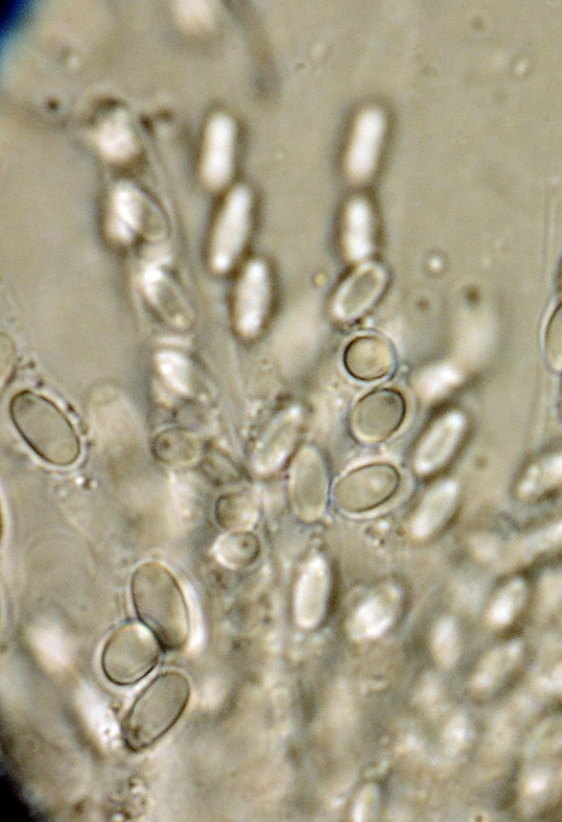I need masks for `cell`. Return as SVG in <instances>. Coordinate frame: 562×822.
<instances>
[{"label": "cell", "instance_id": "obj_6", "mask_svg": "<svg viewBox=\"0 0 562 822\" xmlns=\"http://www.w3.org/2000/svg\"><path fill=\"white\" fill-rule=\"evenodd\" d=\"M407 413L405 397L394 388H380L362 396L352 410L355 435L368 443H378L394 435Z\"/></svg>", "mask_w": 562, "mask_h": 822}, {"label": "cell", "instance_id": "obj_29", "mask_svg": "<svg viewBox=\"0 0 562 822\" xmlns=\"http://www.w3.org/2000/svg\"><path fill=\"white\" fill-rule=\"evenodd\" d=\"M543 348L550 366L562 370V303L554 309L547 322Z\"/></svg>", "mask_w": 562, "mask_h": 822}, {"label": "cell", "instance_id": "obj_19", "mask_svg": "<svg viewBox=\"0 0 562 822\" xmlns=\"http://www.w3.org/2000/svg\"><path fill=\"white\" fill-rule=\"evenodd\" d=\"M458 488L445 481L431 489L416 510L412 532L416 537H426L439 530L454 509Z\"/></svg>", "mask_w": 562, "mask_h": 822}, {"label": "cell", "instance_id": "obj_34", "mask_svg": "<svg viewBox=\"0 0 562 822\" xmlns=\"http://www.w3.org/2000/svg\"><path fill=\"white\" fill-rule=\"evenodd\" d=\"M562 597V578L553 577L543 585V599L554 604Z\"/></svg>", "mask_w": 562, "mask_h": 822}, {"label": "cell", "instance_id": "obj_1", "mask_svg": "<svg viewBox=\"0 0 562 822\" xmlns=\"http://www.w3.org/2000/svg\"><path fill=\"white\" fill-rule=\"evenodd\" d=\"M132 600L139 620L166 651L181 649L189 636L190 618L180 586L157 562L138 566L131 580Z\"/></svg>", "mask_w": 562, "mask_h": 822}, {"label": "cell", "instance_id": "obj_5", "mask_svg": "<svg viewBox=\"0 0 562 822\" xmlns=\"http://www.w3.org/2000/svg\"><path fill=\"white\" fill-rule=\"evenodd\" d=\"M401 481V474L394 465L368 463L349 470L336 482L333 500L344 512L367 513L393 499Z\"/></svg>", "mask_w": 562, "mask_h": 822}, {"label": "cell", "instance_id": "obj_13", "mask_svg": "<svg viewBox=\"0 0 562 822\" xmlns=\"http://www.w3.org/2000/svg\"><path fill=\"white\" fill-rule=\"evenodd\" d=\"M235 124L224 113L214 114L206 126L202 176L212 188L224 186L233 170Z\"/></svg>", "mask_w": 562, "mask_h": 822}, {"label": "cell", "instance_id": "obj_22", "mask_svg": "<svg viewBox=\"0 0 562 822\" xmlns=\"http://www.w3.org/2000/svg\"><path fill=\"white\" fill-rule=\"evenodd\" d=\"M260 553L258 537L246 530H236L218 544L221 559L232 567H244L254 563Z\"/></svg>", "mask_w": 562, "mask_h": 822}, {"label": "cell", "instance_id": "obj_36", "mask_svg": "<svg viewBox=\"0 0 562 822\" xmlns=\"http://www.w3.org/2000/svg\"><path fill=\"white\" fill-rule=\"evenodd\" d=\"M561 284H562V276H561Z\"/></svg>", "mask_w": 562, "mask_h": 822}, {"label": "cell", "instance_id": "obj_27", "mask_svg": "<svg viewBox=\"0 0 562 822\" xmlns=\"http://www.w3.org/2000/svg\"><path fill=\"white\" fill-rule=\"evenodd\" d=\"M562 749V713L541 721L526 741V752L530 756L555 753Z\"/></svg>", "mask_w": 562, "mask_h": 822}, {"label": "cell", "instance_id": "obj_23", "mask_svg": "<svg viewBox=\"0 0 562 822\" xmlns=\"http://www.w3.org/2000/svg\"><path fill=\"white\" fill-rule=\"evenodd\" d=\"M526 585L521 579L507 582L493 599L487 618L496 627L508 625L521 609L526 599Z\"/></svg>", "mask_w": 562, "mask_h": 822}, {"label": "cell", "instance_id": "obj_3", "mask_svg": "<svg viewBox=\"0 0 562 822\" xmlns=\"http://www.w3.org/2000/svg\"><path fill=\"white\" fill-rule=\"evenodd\" d=\"M190 698V684L178 671L156 677L137 697L122 723L126 746L139 752L153 746L180 719Z\"/></svg>", "mask_w": 562, "mask_h": 822}, {"label": "cell", "instance_id": "obj_18", "mask_svg": "<svg viewBox=\"0 0 562 822\" xmlns=\"http://www.w3.org/2000/svg\"><path fill=\"white\" fill-rule=\"evenodd\" d=\"M522 654L524 645L518 640L493 647L482 657L473 673V688L477 691H488L497 687L517 667Z\"/></svg>", "mask_w": 562, "mask_h": 822}, {"label": "cell", "instance_id": "obj_10", "mask_svg": "<svg viewBox=\"0 0 562 822\" xmlns=\"http://www.w3.org/2000/svg\"><path fill=\"white\" fill-rule=\"evenodd\" d=\"M272 282L268 266L251 260L240 276L235 299V318L239 332L255 336L262 329L271 303Z\"/></svg>", "mask_w": 562, "mask_h": 822}, {"label": "cell", "instance_id": "obj_12", "mask_svg": "<svg viewBox=\"0 0 562 822\" xmlns=\"http://www.w3.org/2000/svg\"><path fill=\"white\" fill-rule=\"evenodd\" d=\"M465 430V419L458 411L439 416L422 437L415 454V468L427 475L439 469L456 451Z\"/></svg>", "mask_w": 562, "mask_h": 822}, {"label": "cell", "instance_id": "obj_2", "mask_svg": "<svg viewBox=\"0 0 562 822\" xmlns=\"http://www.w3.org/2000/svg\"><path fill=\"white\" fill-rule=\"evenodd\" d=\"M10 416L25 443L42 459L69 466L80 455V441L71 422L49 399L32 391L16 393Z\"/></svg>", "mask_w": 562, "mask_h": 822}, {"label": "cell", "instance_id": "obj_26", "mask_svg": "<svg viewBox=\"0 0 562 822\" xmlns=\"http://www.w3.org/2000/svg\"><path fill=\"white\" fill-rule=\"evenodd\" d=\"M562 482V454L535 464L520 485V493L533 496Z\"/></svg>", "mask_w": 562, "mask_h": 822}, {"label": "cell", "instance_id": "obj_28", "mask_svg": "<svg viewBox=\"0 0 562 822\" xmlns=\"http://www.w3.org/2000/svg\"><path fill=\"white\" fill-rule=\"evenodd\" d=\"M431 648L436 660L443 667H452L459 659L461 645L457 624L442 619L434 629Z\"/></svg>", "mask_w": 562, "mask_h": 822}, {"label": "cell", "instance_id": "obj_30", "mask_svg": "<svg viewBox=\"0 0 562 822\" xmlns=\"http://www.w3.org/2000/svg\"><path fill=\"white\" fill-rule=\"evenodd\" d=\"M470 738V723L468 718L456 714L450 719L443 731V744L449 753L456 754L462 751Z\"/></svg>", "mask_w": 562, "mask_h": 822}, {"label": "cell", "instance_id": "obj_4", "mask_svg": "<svg viewBox=\"0 0 562 822\" xmlns=\"http://www.w3.org/2000/svg\"><path fill=\"white\" fill-rule=\"evenodd\" d=\"M159 645L147 626L135 622L120 626L111 634L102 652L104 675L120 686L138 682L156 666Z\"/></svg>", "mask_w": 562, "mask_h": 822}, {"label": "cell", "instance_id": "obj_25", "mask_svg": "<svg viewBox=\"0 0 562 822\" xmlns=\"http://www.w3.org/2000/svg\"><path fill=\"white\" fill-rule=\"evenodd\" d=\"M153 451L157 459L177 465L191 462L196 446L188 435L178 431H166L156 437Z\"/></svg>", "mask_w": 562, "mask_h": 822}, {"label": "cell", "instance_id": "obj_20", "mask_svg": "<svg viewBox=\"0 0 562 822\" xmlns=\"http://www.w3.org/2000/svg\"><path fill=\"white\" fill-rule=\"evenodd\" d=\"M99 148L112 160H125L135 152V138L123 112H114L104 120L97 133Z\"/></svg>", "mask_w": 562, "mask_h": 822}, {"label": "cell", "instance_id": "obj_17", "mask_svg": "<svg viewBox=\"0 0 562 822\" xmlns=\"http://www.w3.org/2000/svg\"><path fill=\"white\" fill-rule=\"evenodd\" d=\"M342 249L346 258L361 264L373 252V214L370 203L361 197L346 206L342 225Z\"/></svg>", "mask_w": 562, "mask_h": 822}, {"label": "cell", "instance_id": "obj_21", "mask_svg": "<svg viewBox=\"0 0 562 822\" xmlns=\"http://www.w3.org/2000/svg\"><path fill=\"white\" fill-rule=\"evenodd\" d=\"M301 427V413L296 409H289L278 415L269 431L268 457L272 470L278 468L289 457L297 441Z\"/></svg>", "mask_w": 562, "mask_h": 822}, {"label": "cell", "instance_id": "obj_11", "mask_svg": "<svg viewBox=\"0 0 562 822\" xmlns=\"http://www.w3.org/2000/svg\"><path fill=\"white\" fill-rule=\"evenodd\" d=\"M384 129L385 118L380 109L370 107L358 114L346 154V170L352 180L363 181L373 173Z\"/></svg>", "mask_w": 562, "mask_h": 822}, {"label": "cell", "instance_id": "obj_9", "mask_svg": "<svg viewBox=\"0 0 562 822\" xmlns=\"http://www.w3.org/2000/svg\"><path fill=\"white\" fill-rule=\"evenodd\" d=\"M328 496V471L321 454L305 447L293 465L291 498L295 513L311 522L322 516Z\"/></svg>", "mask_w": 562, "mask_h": 822}, {"label": "cell", "instance_id": "obj_14", "mask_svg": "<svg viewBox=\"0 0 562 822\" xmlns=\"http://www.w3.org/2000/svg\"><path fill=\"white\" fill-rule=\"evenodd\" d=\"M347 373L361 381L379 380L395 367L394 351L385 338L374 334L353 337L342 355Z\"/></svg>", "mask_w": 562, "mask_h": 822}, {"label": "cell", "instance_id": "obj_32", "mask_svg": "<svg viewBox=\"0 0 562 822\" xmlns=\"http://www.w3.org/2000/svg\"><path fill=\"white\" fill-rule=\"evenodd\" d=\"M551 773L546 768H533L522 779L521 790L528 799H539L549 790Z\"/></svg>", "mask_w": 562, "mask_h": 822}, {"label": "cell", "instance_id": "obj_37", "mask_svg": "<svg viewBox=\"0 0 562 822\" xmlns=\"http://www.w3.org/2000/svg\"><path fill=\"white\" fill-rule=\"evenodd\" d=\"M561 410H562V402H561Z\"/></svg>", "mask_w": 562, "mask_h": 822}, {"label": "cell", "instance_id": "obj_35", "mask_svg": "<svg viewBox=\"0 0 562 822\" xmlns=\"http://www.w3.org/2000/svg\"><path fill=\"white\" fill-rule=\"evenodd\" d=\"M544 685L554 691H562V660L546 677Z\"/></svg>", "mask_w": 562, "mask_h": 822}, {"label": "cell", "instance_id": "obj_16", "mask_svg": "<svg viewBox=\"0 0 562 822\" xmlns=\"http://www.w3.org/2000/svg\"><path fill=\"white\" fill-rule=\"evenodd\" d=\"M398 609V596L393 588H382L366 599L355 611L350 635L358 641L379 637L393 624Z\"/></svg>", "mask_w": 562, "mask_h": 822}, {"label": "cell", "instance_id": "obj_8", "mask_svg": "<svg viewBox=\"0 0 562 822\" xmlns=\"http://www.w3.org/2000/svg\"><path fill=\"white\" fill-rule=\"evenodd\" d=\"M250 213L249 190L243 186L234 188L224 203L212 242L213 263L218 269H228L241 253L249 231Z\"/></svg>", "mask_w": 562, "mask_h": 822}, {"label": "cell", "instance_id": "obj_7", "mask_svg": "<svg viewBox=\"0 0 562 822\" xmlns=\"http://www.w3.org/2000/svg\"><path fill=\"white\" fill-rule=\"evenodd\" d=\"M387 285L385 269L375 263H361L337 288L331 314L339 321H353L370 311L382 297Z\"/></svg>", "mask_w": 562, "mask_h": 822}, {"label": "cell", "instance_id": "obj_31", "mask_svg": "<svg viewBox=\"0 0 562 822\" xmlns=\"http://www.w3.org/2000/svg\"><path fill=\"white\" fill-rule=\"evenodd\" d=\"M379 802V788L373 784L367 785L362 788L355 801L352 809V820L368 821L373 819L376 813Z\"/></svg>", "mask_w": 562, "mask_h": 822}, {"label": "cell", "instance_id": "obj_15", "mask_svg": "<svg viewBox=\"0 0 562 822\" xmlns=\"http://www.w3.org/2000/svg\"><path fill=\"white\" fill-rule=\"evenodd\" d=\"M329 597V573L322 558L311 560L304 568L294 593V614L297 624L313 629L323 620Z\"/></svg>", "mask_w": 562, "mask_h": 822}, {"label": "cell", "instance_id": "obj_33", "mask_svg": "<svg viewBox=\"0 0 562 822\" xmlns=\"http://www.w3.org/2000/svg\"><path fill=\"white\" fill-rule=\"evenodd\" d=\"M182 7H180L181 16L189 21L190 23H195L196 21H203L204 18H206V11L207 8L204 7L205 2L201 1H186L181 2Z\"/></svg>", "mask_w": 562, "mask_h": 822}, {"label": "cell", "instance_id": "obj_24", "mask_svg": "<svg viewBox=\"0 0 562 822\" xmlns=\"http://www.w3.org/2000/svg\"><path fill=\"white\" fill-rule=\"evenodd\" d=\"M216 512L222 526L241 530L255 521L257 509L250 497L235 493L222 497L217 502Z\"/></svg>", "mask_w": 562, "mask_h": 822}]
</instances>
